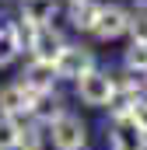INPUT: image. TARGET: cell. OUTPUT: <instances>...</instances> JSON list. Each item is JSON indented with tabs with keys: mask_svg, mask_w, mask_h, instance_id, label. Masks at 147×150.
Returning <instances> with one entry per match:
<instances>
[{
	"mask_svg": "<svg viewBox=\"0 0 147 150\" xmlns=\"http://www.w3.org/2000/svg\"><path fill=\"white\" fill-rule=\"evenodd\" d=\"M18 133H21V122L11 115H0V150H18Z\"/></svg>",
	"mask_w": 147,
	"mask_h": 150,
	"instance_id": "obj_13",
	"label": "cell"
},
{
	"mask_svg": "<svg viewBox=\"0 0 147 150\" xmlns=\"http://www.w3.org/2000/svg\"><path fill=\"white\" fill-rule=\"evenodd\" d=\"M91 70H95V56L84 45H67L56 59V77H63V80H81Z\"/></svg>",
	"mask_w": 147,
	"mask_h": 150,
	"instance_id": "obj_3",
	"label": "cell"
},
{
	"mask_svg": "<svg viewBox=\"0 0 147 150\" xmlns=\"http://www.w3.org/2000/svg\"><path fill=\"white\" fill-rule=\"evenodd\" d=\"M112 150H147V133L137 129L130 119H119L112 129Z\"/></svg>",
	"mask_w": 147,
	"mask_h": 150,
	"instance_id": "obj_7",
	"label": "cell"
},
{
	"mask_svg": "<svg viewBox=\"0 0 147 150\" xmlns=\"http://www.w3.org/2000/svg\"><path fill=\"white\" fill-rule=\"evenodd\" d=\"M126 70L130 74H147V45L144 42H133L126 49Z\"/></svg>",
	"mask_w": 147,
	"mask_h": 150,
	"instance_id": "obj_14",
	"label": "cell"
},
{
	"mask_svg": "<svg viewBox=\"0 0 147 150\" xmlns=\"http://www.w3.org/2000/svg\"><path fill=\"white\" fill-rule=\"evenodd\" d=\"M32 115H35L39 122H56L60 115H63V101L53 94V91H39L35 98H32Z\"/></svg>",
	"mask_w": 147,
	"mask_h": 150,
	"instance_id": "obj_10",
	"label": "cell"
},
{
	"mask_svg": "<svg viewBox=\"0 0 147 150\" xmlns=\"http://www.w3.org/2000/svg\"><path fill=\"white\" fill-rule=\"evenodd\" d=\"M137 7H140V11H147V0H137Z\"/></svg>",
	"mask_w": 147,
	"mask_h": 150,
	"instance_id": "obj_18",
	"label": "cell"
},
{
	"mask_svg": "<svg viewBox=\"0 0 147 150\" xmlns=\"http://www.w3.org/2000/svg\"><path fill=\"white\" fill-rule=\"evenodd\" d=\"M77 94H81V101L84 105H91V108H102V105H112L116 101V77L112 74H102V70H91V74H84L77 80Z\"/></svg>",
	"mask_w": 147,
	"mask_h": 150,
	"instance_id": "obj_1",
	"label": "cell"
},
{
	"mask_svg": "<svg viewBox=\"0 0 147 150\" xmlns=\"http://www.w3.org/2000/svg\"><path fill=\"white\" fill-rule=\"evenodd\" d=\"M91 32L98 38H105V42H109V38H119L123 32H130V14H126L123 7H102Z\"/></svg>",
	"mask_w": 147,
	"mask_h": 150,
	"instance_id": "obj_5",
	"label": "cell"
},
{
	"mask_svg": "<svg viewBox=\"0 0 147 150\" xmlns=\"http://www.w3.org/2000/svg\"><path fill=\"white\" fill-rule=\"evenodd\" d=\"M56 14V0H21V21L32 28H46Z\"/></svg>",
	"mask_w": 147,
	"mask_h": 150,
	"instance_id": "obj_9",
	"label": "cell"
},
{
	"mask_svg": "<svg viewBox=\"0 0 147 150\" xmlns=\"http://www.w3.org/2000/svg\"><path fill=\"white\" fill-rule=\"evenodd\" d=\"M130 35H133V42H144L147 45V11L130 14Z\"/></svg>",
	"mask_w": 147,
	"mask_h": 150,
	"instance_id": "obj_16",
	"label": "cell"
},
{
	"mask_svg": "<svg viewBox=\"0 0 147 150\" xmlns=\"http://www.w3.org/2000/svg\"><path fill=\"white\" fill-rule=\"evenodd\" d=\"M28 49H32V56H35L39 63H53L56 67V59H60V52L67 49V42L60 38V32L56 28H39L35 35H32V42H28Z\"/></svg>",
	"mask_w": 147,
	"mask_h": 150,
	"instance_id": "obj_4",
	"label": "cell"
},
{
	"mask_svg": "<svg viewBox=\"0 0 147 150\" xmlns=\"http://www.w3.org/2000/svg\"><path fill=\"white\" fill-rule=\"evenodd\" d=\"M98 11H102V7H98V4H91V0H88V4H74V7H70V25H74V28L91 32V28H95V21H98Z\"/></svg>",
	"mask_w": 147,
	"mask_h": 150,
	"instance_id": "obj_12",
	"label": "cell"
},
{
	"mask_svg": "<svg viewBox=\"0 0 147 150\" xmlns=\"http://www.w3.org/2000/svg\"><path fill=\"white\" fill-rule=\"evenodd\" d=\"M39 147H42V126H21L18 150H39Z\"/></svg>",
	"mask_w": 147,
	"mask_h": 150,
	"instance_id": "obj_15",
	"label": "cell"
},
{
	"mask_svg": "<svg viewBox=\"0 0 147 150\" xmlns=\"http://www.w3.org/2000/svg\"><path fill=\"white\" fill-rule=\"evenodd\" d=\"M88 143V126L77 119V115L63 112L53 122V147L56 150H81Z\"/></svg>",
	"mask_w": 147,
	"mask_h": 150,
	"instance_id": "obj_2",
	"label": "cell"
},
{
	"mask_svg": "<svg viewBox=\"0 0 147 150\" xmlns=\"http://www.w3.org/2000/svg\"><path fill=\"white\" fill-rule=\"evenodd\" d=\"M21 49H25V45H21V38H18V28H14V25H0V67L14 63Z\"/></svg>",
	"mask_w": 147,
	"mask_h": 150,
	"instance_id": "obj_11",
	"label": "cell"
},
{
	"mask_svg": "<svg viewBox=\"0 0 147 150\" xmlns=\"http://www.w3.org/2000/svg\"><path fill=\"white\" fill-rule=\"evenodd\" d=\"M74 4H88V0H70V7H74Z\"/></svg>",
	"mask_w": 147,
	"mask_h": 150,
	"instance_id": "obj_19",
	"label": "cell"
},
{
	"mask_svg": "<svg viewBox=\"0 0 147 150\" xmlns=\"http://www.w3.org/2000/svg\"><path fill=\"white\" fill-rule=\"evenodd\" d=\"M130 122L147 133V94L144 98H133V105H130Z\"/></svg>",
	"mask_w": 147,
	"mask_h": 150,
	"instance_id": "obj_17",
	"label": "cell"
},
{
	"mask_svg": "<svg viewBox=\"0 0 147 150\" xmlns=\"http://www.w3.org/2000/svg\"><path fill=\"white\" fill-rule=\"evenodd\" d=\"M28 91H53V84H56V67L53 63H39V59H32V67L25 70V80H21Z\"/></svg>",
	"mask_w": 147,
	"mask_h": 150,
	"instance_id": "obj_8",
	"label": "cell"
},
{
	"mask_svg": "<svg viewBox=\"0 0 147 150\" xmlns=\"http://www.w3.org/2000/svg\"><path fill=\"white\" fill-rule=\"evenodd\" d=\"M32 98H35V91H28L25 84H7V87H0V115L18 119L21 112H32Z\"/></svg>",
	"mask_w": 147,
	"mask_h": 150,
	"instance_id": "obj_6",
	"label": "cell"
}]
</instances>
